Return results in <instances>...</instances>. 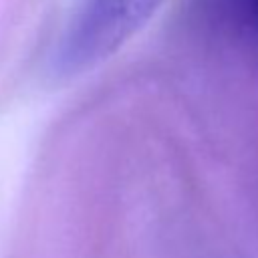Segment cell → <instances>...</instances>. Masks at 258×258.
Listing matches in <instances>:
<instances>
[{"mask_svg":"<svg viewBox=\"0 0 258 258\" xmlns=\"http://www.w3.org/2000/svg\"><path fill=\"white\" fill-rule=\"evenodd\" d=\"M163 0H79L62 36L58 62L69 73L95 67L131 38Z\"/></svg>","mask_w":258,"mask_h":258,"instance_id":"obj_1","label":"cell"}]
</instances>
